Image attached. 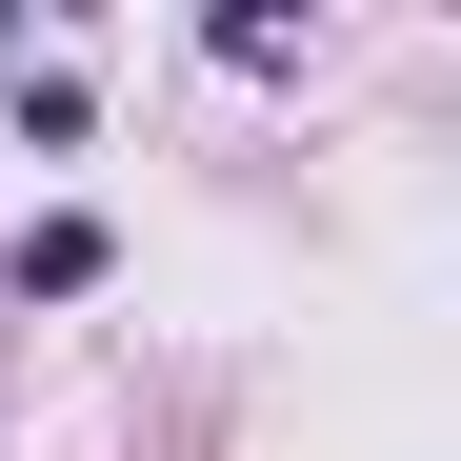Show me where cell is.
<instances>
[{
    "mask_svg": "<svg viewBox=\"0 0 461 461\" xmlns=\"http://www.w3.org/2000/svg\"><path fill=\"white\" fill-rule=\"evenodd\" d=\"M0 281H21V301H81V281H121V221H101V201L21 221V241H0Z\"/></svg>",
    "mask_w": 461,
    "mask_h": 461,
    "instance_id": "obj_1",
    "label": "cell"
}]
</instances>
